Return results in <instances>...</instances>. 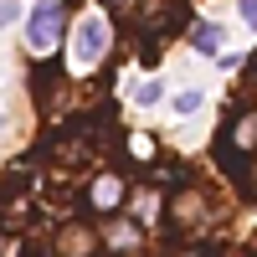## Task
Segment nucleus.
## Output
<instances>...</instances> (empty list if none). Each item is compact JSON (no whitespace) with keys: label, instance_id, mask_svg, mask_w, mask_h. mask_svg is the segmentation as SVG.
Listing matches in <instances>:
<instances>
[{"label":"nucleus","instance_id":"obj_1","mask_svg":"<svg viewBox=\"0 0 257 257\" xmlns=\"http://www.w3.org/2000/svg\"><path fill=\"white\" fill-rule=\"evenodd\" d=\"M26 41H31V52L36 57H52L57 52V41H62V6H36L31 11V26H26Z\"/></svg>","mask_w":257,"mask_h":257},{"label":"nucleus","instance_id":"obj_2","mask_svg":"<svg viewBox=\"0 0 257 257\" xmlns=\"http://www.w3.org/2000/svg\"><path fill=\"white\" fill-rule=\"evenodd\" d=\"M103 52H108V21H103V16H88V21L77 26V62H82V67H93Z\"/></svg>","mask_w":257,"mask_h":257},{"label":"nucleus","instance_id":"obj_3","mask_svg":"<svg viewBox=\"0 0 257 257\" xmlns=\"http://www.w3.org/2000/svg\"><path fill=\"white\" fill-rule=\"evenodd\" d=\"M206 221V201L196 190H180L175 201H170V231H196Z\"/></svg>","mask_w":257,"mask_h":257},{"label":"nucleus","instance_id":"obj_4","mask_svg":"<svg viewBox=\"0 0 257 257\" xmlns=\"http://www.w3.org/2000/svg\"><path fill=\"white\" fill-rule=\"evenodd\" d=\"M88 206L103 211V216H108V211H118V206H123V180L108 175V170H103V175H93V185H88Z\"/></svg>","mask_w":257,"mask_h":257},{"label":"nucleus","instance_id":"obj_5","mask_svg":"<svg viewBox=\"0 0 257 257\" xmlns=\"http://www.w3.org/2000/svg\"><path fill=\"white\" fill-rule=\"evenodd\" d=\"M221 144H231L237 155H247V149H257V113H242L237 123H231V134H226Z\"/></svg>","mask_w":257,"mask_h":257},{"label":"nucleus","instance_id":"obj_6","mask_svg":"<svg viewBox=\"0 0 257 257\" xmlns=\"http://www.w3.org/2000/svg\"><path fill=\"white\" fill-rule=\"evenodd\" d=\"M196 47H201V52H211V57L221 52V31L211 26V21H201V26H196Z\"/></svg>","mask_w":257,"mask_h":257},{"label":"nucleus","instance_id":"obj_7","mask_svg":"<svg viewBox=\"0 0 257 257\" xmlns=\"http://www.w3.org/2000/svg\"><path fill=\"white\" fill-rule=\"evenodd\" d=\"M128 155H134V160H149V155H155V139H149V134H128Z\"/></svg>","mask_w":257,"mask_h":257},{"label":"nucleus","instance_id":"obj_8","mask_svg":"<svg viewBox=\"0 0 257 257\" xmlns=\"http://www.w3.org/2000/svg\"><path fill=\"white\" fill-rule=\"evenodd\" d=\"M62 242H67V247H77V252H88V247H93V231L72 226V231H62Z\"/></svg>","mask_w":257,"mask_h":257},{"label":"nucleus","instance_id":"obj_9","mask_svg":"<svg viewBox=\"0 0 257 257\" xmlns=\"http://www.w3.org/2000/svg\"><path fill=\"white\" fill-rule=\"evenodd\" d=\"M196 108H201V93H196V88L175 93V113H196Z\"/></svg>","mask_w":257,"mask_h":257},{"label":"nucleus","instance_id":"obj_10","mask_svg":"<svg viewBox=\"0 0 257 257\" xmlns=\"http://www.w3.org/2000/svg\"><path fill=\"white\" fill-rule=\"evenodd\" d=\"M108 242H113V247H134V242H139V231H134V226H113V231H108Z\"/></svg>","mask_w":257,"mask_h":257},{"label":"nucleus","instance_id":"obj_11","mask_svg":"<svg viewBox=\"0 0 257 257\" xmlns=\"http://www.w3.org/2000/svg\"><path fill=\"white\" fill-rule=\"evenodd\" d=\"M134 98H139V103H160V82H139Z\"/></svg>","mask_w":257,"mask_h":257},{"label":"nucleus","instance_id":"obj_12","mask_svg":"<svg viewBox=\"0 0 257 257\" xmlns=\"http://www.w3.org/2000/svg\"><path fill=\"white\" fill-rule=\"evenodd\" d=\"M242 21H247V26L257 31V0H242Z\"/></svg>","mask_w":257,"mask_h":257},{"label":"nucleus","instance_id":"obj_13","mask_svg":"<svg viewBox=\"0 0 257 257\" xmlns=\"http://www.w3.org/2000/svg\"><path fill=\"white\" fill-rule=\"evenodd\" d=\"M108 6H113V11H123V6H128V0H108Z\"/></svg>","mask_w":257,"mask_h":257}]
</instances>
